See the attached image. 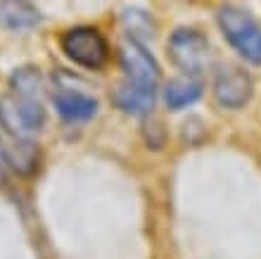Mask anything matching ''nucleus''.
Wrapping results in <instances>:
<instances>
[{
    "label": "nucleus",
    "instance_id": "obj_1",
    "mask_svg": "<svg viewBox=\"0 0 261 259\" xmlns=\"http://www.w3.org/2000/svg\"><path fill=\"white\" fill-rule=\"evenodd\" d=\"M216 21L228 43L252 64H261V27L247 10L223 5L216 12Z\"/></svg>",
    "mask_w": 261,
    "mask_h": 259
},
{
    "label": "nucleus",
    "instance_id": "obj_2",
    "mask_svg": "<svg viewBox=\"0 0 261 259\" xmlns=\"http://www.w3.org/2000/svg\"><path fill=\"white\" fill-rule=\"evenodd\" d=\"M0 124L14 138L29 140V136L38 133L45 124V109H43L41 100H31V98L17 96V93L3 96L0 98Z\"/></svg>",
    "mask_w": 261,
    "mask_h": 259
},
{
    "label": "nucleus",
    "instance_id": "obj_3",
    "mask_svg": "<svg viewBox=\"0 0 261 259\" xmlns=\"http://www.w3.org/2000/svg\"><path fill=\"white\" fill-rule=\"evenodd\" d=\"M62 50L79 67L102 69L110 60V43L97 29L74 27L62 36Z\"/></svg>",
    "mask_w": 261,
    "mask_h": 259
},
{
    "label": "nucleus",
    "instance_id": "obj_4",
    "mask_svg": "<svg viewBox=\"0 0 261 259\" xmlns=\"http://www.w3.org/2000/svg\"><path fill=\"white\" fill-rule=\"evenodd\" d=\"M209 41L195 29H176L169 38V55L173 64L186 72V76H195L209 62Z\"/></svg>",
    "mask_w": 261,
    "mask_h": 259
},
{
    "label": "nucleus",
    "instance_id": "obj_5",
    "mask_svg": "<svg viewBox=\"0 0 261 259\" xmlns=\"http://www.w3.org/2000/svg\"><path fill=\"white\" fill-rule=\"evenodd\" d=\"M252 93H254V83H252V76L245 69L235 67V64L219 67L216 76H214V98H216V103L221 107H245L252 100Z\"/></svg>",
    "mask_w": 261,
    "mask_h": 259
},
{
    "label": "nucleus",
    "instance_id": "obj_6",
    "mask_svg": "<svg viewBox=\"0 0 261 259\" xmlns=\"http://www.w3.org/2000/svg\"><path fill=\"white\" fill-rule=\"evenodd\" d=\"M121 69L126 74L124 79L126 83L136 86V88L154 90L157 93L159 64L140 41H128L121 48Z\"/></svg>",
    "mask_w": 261,
    "mask_h": 259
},
{
    "label": "nucleus",
    "instance_id": "obj_7",
    "mask_svg": "<svg viewBox=\"0 0 261 259\" xmlns=\"http://www.w3.org/2000/svg\"><path fill=\"white\" fill-rule=\"evenodd\" d=\"M53 103H55L60 116L67 119V122H86L90 116H95V112H97L95 98L86 96V93H79V90H69V88L57 90L55 96H53Z\"/></svg>",
    "mask_w": 261,
    "mask_h": 259
},
{
    "label": "nucleus",
    "instance_id": "obj_8",
    "mask_svg": "<svg viewBox=\"0 0 261 259\" xmlns=\"http://www.w3.org/2000/svg\"><path fill=\"white\" fill-rule=\"evenodd\" d=\"M154 90H145V88H136L130 83L121 81L117 86V90L112 93V100L119 109H124L128 114H147L154 107Z\"/></svg>",
    "mask_w": 261,
    "mask_h": 259
},
{
    "label": "nucleus",
    "instance_id": "obj_9",
    "mask_svg": "<svg viewBox=\"0 0 261 259\" xmlns=\"http://www.w3.org/2000/svg\"><path fill=\"white\" fill-rule=\"evenodd\" d=\"M202 96V83L195 76H178V79H171L164 88V100L169 105V109H180L188 107L199 100Z\"/></svg>",
    "mask_w": 261,
    "mask_h": 259
},
{
    "label": "nucleus",
    "instance_id": "obj_10",
    "mask_svg": "<svg viewBox=\"0 0 261 259\" xmlns=\"http://www.w3.org/2000/svg\"><path fill=\"white\" fill-rule=\"evenodd\" d=\"M0 155L5 157V162L12 167L14 171L19 174H29L34 171L36 162H38V150L31 140H21V138H14L12 143H7L0 148Z\"/></svg>",
    "mask_w": 261,
    "mask_h": 259
},
{
    "label": "nucleus",
    "instance_id": "obj_11",
    "mask_svg": "<svg viewBox=\"0 0 261 259\" xmlns=\"http://www.w3.org/2000/svg\"><path fill=\"white\" fill-rule=\"evenodd\" d=\"M38 10L29 3H0V21L12 31H24L38 24Z\"/></svg>",
    "mask_w": 261,
    "mask_h": 259
},
{
    "label": "nucleus",
    "instance_id": "obj_12",
    "mask_svg": "<svg viewBox=\"0 0 261 259\" xmlns=\"http://www.w3.org/2000/svg\"><path fill=\"white\" fill-rule=\"evenodd\" d=\"M12 90L17 96H24V98H31V100H41V93H43V76L38 69L34 67H21L17 69L12 74Z\"/></svg>",
    "mask_w": 261,
    "mask_h": 259
},
{
    "label": "nucleus",
    "instance_id": "obj_13",
    "mask_svg": "<svg viewBox=\"0 0 261 259\" xmlns=\"http://www.w3.org/2000/svg\"><path fill=\"white\" fill-rule=\"evenodd\" d=\"M124 24L128 29L136 41V36H150L152 38V21H150V14L140 12V10H130V12H124Z\"/></svg>",
    "mask_w": 261,
    "mask_h": 259
}]
</instances>
